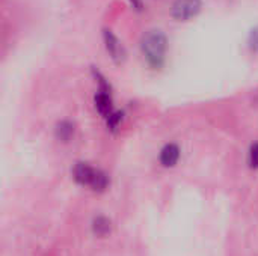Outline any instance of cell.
Instances as JSON below:
<instances>
[{
	"mask_svg": "<svg viewBox=\"0 0 258 256\" xmlns=\"http://www.w3.org/2000/svg\"><path fill=\"white\" fill-rule=\"evenodd\" d=\"M166 47H168L166 36L163 35L162 30H150L142 36V41H141L142 53L147 57L148 63L153 66L162 65L165 59Z\"/></svg>",
	"mask_w": 258,
	"mask_h": 256,
	"instance_id": "1",
	"label": "cell"
},
{
	"mask_svg": "<svg viewBox=\"0 0 258 256\" xmlns=\"http://www.w3.org/2000/svg\"><path fill=\"white\" fill-rule=\"evenodd\" d=\"M201 9V0H174L171 14L178 21L194 18Z\"/></svg>",
	"mask_w": 258,
	"mask_h": 256,
	"instance_id": "2",
	"label": "cell"
},
{
	"mask_svg": "<svg viewBox=\"0 0 258 256\" xmlns=\"http://www.w3.org/2000/svg\"><path fill=\"white\" fill-rule=\"evenodd\" d=\"M97 172L94 167H91L89 164L86 163H79L76 167H74V178L77 183L83 184V186H92L95 177H97Z\"/></svg>",
	"mask_w": 258,
	"mask_h": 256,
	"instance_id": "3",
	"label": "cell"
},
{
	"mask_svg": "<svg viewBox=\"0 0 258 256\" xmlns=\"http://www.w3.org/2000/svg\"><path fill=\"white\" fill-rule=\"evenodd\" d=\"M180 158V148L174 143H169L166 145L162 152H160V163L165 166V167H172L177 164Z\"/></svg>",
	"mask_w": 258,
	"mask_h": 256,
	"instance_id": "4",
	"label": "cell"
},
{
	"mask_svg": "<svg viewBox=\"0 0 258 256\" xmlns=\"http://www.w3.org/2000/svg\"><path fill=\"white\" fill-rule=\"evenodd\" d=\"M95 107L104 116H110L113 113L112 112V100H110V95L106 91H100L95 95Z\"/></svg>",
	"mask_w": 258,
	"mask_h": 256,
	"instance_id": "5",
	"label": "cell"
},
{
	"mask_svg": "<svg viewBox=\"0 0 258 256\" xmlns=\"http://www.w3.org/2000/svg\"><path fill=\"white\" fill-rule=\"evenodd\" d=\"M104 41H106L107 51L112 54V57H113L115 60L121 59V54H122V47H121L119 41L116 39V36H115L112 32L106 30V32H104Z\"/></svg>",
	"mask_w": 258,
	"mask_h": 256,
	"instance_id": "6",
	"label": "cell"
},
{
	"mask_svg": "<svg viewBox=\"0 0 258 256\" xmlns=\"http://www.w3.org/2000/svg\"><path fill=\"white\" fill-rule=\"evenodd\" d=\"M110 231V223L107 219L104 217H98L95 222H94V232L100 237H104L106 234H109Z\"/></svg>",
	"mask_w": 258,
	"mask_h": 256,
	"instance_id": "7",
	"label": "cell"
},
{
	"mask_svg": "<svg viewBox=\"0 0 258 256\" xmlns=\"http://www.w3.org/2000/svg\"><path fill=\"white\" fill-rule=\"evenodd\" d=\"M56 133H57V137L60 140H70V137L74 133V127L70 122H62V124H59Z\"/></svg>",
	"mask_w": 258,
	"mask_h": 256,
	"instance_id": "8",
	"label": "cell"
},
{
	"mask_svg": "<svg viewBox=\"0 0 258 256\" xmlns=\"http://www.w3.org/2000/svg\"><path fill=\"white\" fill-rule=\"evenodd\" d=\"M249 164L251 167L254 169H258V143H254L249 149Z\"/></svg>",
	"mask_w": 258,
	"mask_h": 256,
	"instance_id": "9",
	"label": "cell"
},
{
	"mask_svg": "<svg viewBox=\"0 0 258 256\" xmlns=\"http://www.w3.org/2000/svg\"><path fill=\"white\" fill-rule=\"evenodd\" d=\"M249 47H251V50L258 51V27H255V29L251 32V36H249Z\"/></svg>",
	"mask_w": 258,
	"mask_h": 256,
	"instance_id": "10",
	"label": "cell"
}]
</instances>
